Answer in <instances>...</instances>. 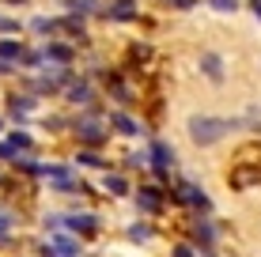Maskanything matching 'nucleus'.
I'll return each mask as SVG.
<instances>
[{
	"instance_id": "nucleus-15",
	"label": "nucleus",
	"mask_w": 261,
	"mask_h": 257,
	"mask_svg": "<svg viewBox=\"0 0 261 257\" xmlns=\"http://www.w3.org/2000/svg\"><path fill=\"white\" fill-rule=\"evenodd\" d=\"M65 227L72 235H91V231H98V219L95 216H65Z\"/></svg>"
},
{
	"instance_id": "nucleus-18",
	"label": "nucleus",
	"mask_w": 261,
	"mask_h": 257,
	"mask_svg": "<svg viewBox=\"0 0 261 257\" xmlns=\"http://www.w3.org/2000/svg\"><path fill=\"white\" fill-rule=\"evenodd\" d=\"M193 235H197V238L204 242V250H208V246L216 242V227L208 223V219H197V223H193Z\"/></svg>"
},
{
	"instance_id": "nucleus-5",
	"label": "nucleus",
	"mask_w": 261,
	"mask_h": 257,
	"mask_svg": "<svg viewBox=\"0 0 261 257\" xmlns=\"http://www.w3.org/2000/svg\"><path fill=\"white\" fill-rule=\"evenodd\" d=\"M197 68H201V76L212 79V83H223V79H227V61H223L220 53H212V49H204L201 57H197Z\"/></svg>"
},
{
	"instance_id": "nucleus-14",
	"label": "nucleus",
	"mask_w": 261,
	"mask_h": 257,
	"mask_svg": "<svg viewBox=\"0 0 261 257\" xmlns=\"http://www.w3.org/2000/svg\"><path fill=\"white\" fill-rule=\"evenodd\" d=\"M76 166H95V170H110V163L98 155V148H80V152H76Z\"/></svg>"
},
{
	"instance_id": "nucleus-10",
	"label": "nucleus",
	"mask_w": 261,
	"mask_h": 257,
	"mask_svg": "<svg viewBox=\"0 0 261 257\" xmlns=\"http://www.w3.org/2000/svg\"><path fill=\"white\" fill-rule=\"evenodd\" d=\"M106 121H110V129H114V132H121V136H129V140L144 132V125H140L137 118H133V113H125V110H110V118H106Z\"/></svg>"
},
{
	"instance_id": "nucleus-26",
	"label": "nucleus",
	"mask_w": 261,
	"mask_h": 257,
	"mask_svg": "<svg viewBox=\"0 0 261 257\" xmlns=\"http://www.w3.org/2000/svg\"><path fill=\"white\" fill-rule=\"evenodd\" d=\"M174 257H197V253H193V246H178Z\"/></svg>"
},
{
	"instance_id": "nucleus-21",
	"label": "nucleus",
	"mask_w": 261,
	"mask_h": 257,
	"mask_svg": "<svg viewBox=\"0 0 261 257\" xmlns=\"http://www.w3.org/2000/svg\"><path fill=\"white\" fill-rule=\"evenodd\" d=\"M129 238H133V242H148V238H151V227H148V223H133V227H129Z\"/></svg>"
},
{
	"instance_id": "nucleus-28",
	"label": "nucleus",
	"mask_w": 261,
	"mask_h": 257,
	"mask_svg": "<svg viewBox=\"0 0 261 257\" xmlns=\"http://www.w3.org/2000/svg\"><path fill=\"white\" fill-rule=\"evenodd\" d=\"M12 72H15V68H12V65H4V61H0V76H12Z\"/></svg>"
},
{
	"instance_id": "nucleus-3",
	"label": "nucleus",
	"mask_w": 261,
	"mask_h": 257,
	"mask_svg": "<svg viewBox=\"0 0 261 257\" xmlns=\"http://www.w3.org/2000/svg\"><path fill=\"white\" fill-rule=\"evenodd\" d=\"M38 53H42V65H72L76 61V46L72 42H65V38H46L38 46Z\"/></svg>"
},
{
	"instance_id": "nucleus-30",
	"label": "nucleus",
	"mask_w": 261,
	"mask_h": 257,
	"mask_svg": "<svg viewBox=\"0 0 261 257\" xmlns=\"http://www.w3.org/2000/svg\"><path fill=\"white\" fill-rule=\"evenodd\" d=\"M0 132H4V118H0Z\"/></svg>"
},
{
	"instance_id": "nucleus-19",
	"label": "nucleus",
	"mask_w": 261,
	"mask_h": 257,
	"mask_svg": "<svg viewBox=\"0 0 261 257\" xmlns=\"http://www.w3.org/2000/svg\"><path fill=\"white\" fill-rule=\"evenodd\" d=\"M208 8H212V12H220V15H235L239 12V0H208Z\"/></svg>"
},
{
	"instance_id": "nucleus-12",
	"label": "nucleus",
	"mask_w": 261,
	"mask_h": 257,
	"mask_svg": "<svg viewBox=\"0 0 261 257\" xmlns=\"http://www.w3.org/2000/svg\"><path fill=\"white\" fill-rule=\"evenodd\" d=\"M80 253V242L72 235H53V242L46 246V257H76Z\"/></svg>"
},
{
	"instance_id": "nucleus-16",
	"label": "nucleus",
	"mask_w": 261,
	"mask_h": 257,
	"mask_svg": "<svg viewBox=\"0 0 261 257\" xmlns=\"http://www.w3.org/2000/svg\"><path fill=\"white\" fill-rule=\"evenodd\" d=\"M102 185H106V193H110V197H125V193H129V182H125V174H110V170H106Z\"/></svg>"
},
{
	"instance_id": "nucleus-9",
	"label": "nucleus",
	"mask_w": 261,
	"mask_h": 257,
	"mask_svg": "<svg viewBox=\"0 0 261 257\" xmlns=\"http://www.w3.org/2000/svg\"><path fill=\"white\" fill-rule=\"evenodd\" d=\"M27 49H31V46H23L19 38H12V34H0V61H4V65L19 68L23 61H27Z\"/></svg>"
},
{
	"instance_id": "nucleus-11",
	"label": "nucleus",
	"mask_w": 261,
	"mask_h": 257,
	"mask_svg": "<svg viewBox=\"0 0 261 257\" xmlns=\"http://www.w3.org/2000/svg\"><path fill=\"white\" fill-rule=\"evenodd\" d=\"M137 208L148 212V216L163 212V189H159V185H140L137 189Z\"/></svg>"
},
{
	"instance_id": "nucleus-13",
	"label": "nucleus",
	"mask_w": 261,
	"mask_h": 257,
	"mask_svg": "<svg viewBox=\"0 0 261 257\" xmlns=\"http://www.w3.org/2000/svg\"><path fill=\"white\" fill-rule=\"evenodd\" d=\"M27 31L42 34V38H49V34H61V15H31V19H27Z\"/></svg>"
},
{
	"instance_id": "nucleus-2",
	"label": "nucleus",
	"mask_w": 261,
	"mask_h": 257,
	"mask_svg": "<svg viewBox=\"0 0 261 257\" xmlns=\"http://www.w3.org/2000/svg\"><path fill=\"white\" fill-rule=\"evenodd\" d=\"M148 166L159 174V178H167V174L174 170V148H170L163 136H151V144H148Z\"/></svg>"
},
{
	"instance_id": "nucleus-24",
	"label": "nucleus",
	"mask_w": 261,
	"mask_h": 257,
	"mask_svg": "<svg viewBox=\"0 0 261 257\" xmlns=\"http://www.w3.org/2000/svg\"><path fill=\"white\" fill-rule=\"evenodd\" d=\"M12 159H15V148L8 140H0V163H12Z\"/></svg>"
},
{
	"instance_id": "nucleus-25",
	"label": "nucleus",
	"mask_w": 261,
	"mask_h": 257,
	"mask_svg": "<svg viewBox=\"0 0 261 257\" xmlns=\"http://www.w3.org/2000/svg\"><path fill=\"white\" fill-rule=\"evenodd\" d=\"M12 227H15V219L8 216V212H0V238H4L8 231H12Z\"/></svg>"
},
{
	"instance_id": "nucleus-1",
	"label": "nucleus",
	"mask_w": 261,
	"mask_h": 257,
	"mask_svg": "<svg viewBox=\"0 0 261 257\" xmlns=\"http://www.w3.org/2000/svg\"><path fill=\"white\" fill-rule=\"evenodd\" d=\"M235 129H242V121H235V118H216V113H193V118L186 121V132H190V140H193L197 148L220 144V140L231 136Z\"/></svg>"
},
{
	"instance_id": "nucleus-22",
	"label": "nucleus",
	"mask_w": 261,
	"mask_h": 257,
	"mask_svg": "<svg viewBox=\"0 0 261 257\" xmlns=\"http://www.w3.org/2000/svg\"><path fill=\"white\" fill-rule=\"evenodd\" d=\"M129 53H133V61H148V57H151L148 42H133V49H129Z\"/></svg>"
},
{
	"instance_id": "nucleus-17",
	"label": "nucleus",
	"mask_w": 261,
	"mask_h": 257,
	"mask_svg": "<svg viewBox=\"0 0 261 257\" xmlns=\"http://www.w3.org/2000/svg\"><path fill=\"white\" fill-rule=\"evenodd\" d=\"M8 144H12V148H15V155H19V152H31V148H34V140H31V132L12 129V132H8Z\"/></svg>"
},
{
	"instance_id": "nucleus-6",
	"label": "nucleus",
	"mask_w": 261,
	"mask_h": 257,
	"mask_svg": "<svg viewBox=\"0 0 261 257\" xmlns=\"http://www.w3.org/2000/svg\"><path fill=\"white\" fill-rule=\"evenodd\" d=\"M38 110V95H31V91H23V95H8V118L12 121H23L31 118V113Z\"/></svg>"
},
{
	"instance_id": "nucleus-29",
	"label": "nucleus",
	"mask_w": 261,
	"mask_h": 257,
	"mask_svg": "<svg viewBox=\"0 0 261 257\" xmlns=\"http://www.w3.org/2000/svg\"><path fill=\"white\" fill-rule=\"evenodd\" d=\"M4 4H12V8H15V4H27V0H4Z\"/></svg>"
},
{
	"instance_id": "nucleus-7",
	"label": "nucleus",
	"mask_w": 261,
	"mask_h": 257,
	"mask_svg": "<svg viewBox=\"0 0 261 257\" xmlns=\"http://www.w3.org/2000/svg\"><path fill=\"white\" fill-rule=\"evenodd\" d=\"M65 99H68L72 106H95V87H91V79L72 76L68 83H65Z\"/></svg>"
},
{
	"instance_id": "nucleus-23",
	"label": "nucleus",
	"mask_w": 261,
	"mask_h": 257,
	"mask_svg": "<svg viewBox=\"0 0 261 257\" xmlns=\"http://www.w3.org/2000/svg\"><path fill=\"white\" fill-rule=\"evenodd\" d=\"M125 163L137 170V166H148V152H133V155H125Z\"/></svg>"
},
{
	"instance_id": "nucleus-27",
	"label": "nucleus",
	"mask_w": 261,
	"mask_h": 257,
	"mask_svg": "<svg viewBox=\"0 0 261 257\" xmlns=\"http://www.w3.org/2000/svg\"><path fill=\"white\" fill-rule=\"evenodd\" d=\"M250 12H254V19L261 23V0H250Z\"/></svg>"
},
{
	"instance_id": "nucleus-20",
	"label": "nucleus",
	"mask_w": 261,
	"mask_h": 257,
	"mask_svg": "<svg viewBox=\"0 0 261 257\" xmlns=\"http://www.w3.org/2000/svg\"><path fill=\"white\" fill-rule=\"evenodd\" d=\"M19 31H23V23L15 19V15H4V12H0V34H19Z\"/></svg>"
},
{
	"instance_id": "nucleus-4",
	"label": "nucleus",
	"mask_w": 261,
	"mask_h": 257,
	"mask_svg": "<svg viewBox=\"0 0 261 257\" xmlns=\"http://www.w3.org/2000/svg\"><path fill=\"white\" fill-rule=\"evenodd\" d=\"M174 201H182V205H190V208H197V212H208V208H212L208 193H204L201 185H193V182H178V185H174Z\"/></svg>"
},
{
	"instance_id": "nucleus-8",
	"label": "nucleus",
	"mask_w": 261,
	"mask_h": 257,
	"mask_svg": "<svg viewBox=\"0 0 261 257\" xmlns=\"http://www.w3.org/2000/svg\"><path fill=\"white\" fill-rule=\"evenodd\" d=\"M137 15H140L137 0H110L102 8V19H110V23H133Z\"/></svg>"
}]
</instances>
